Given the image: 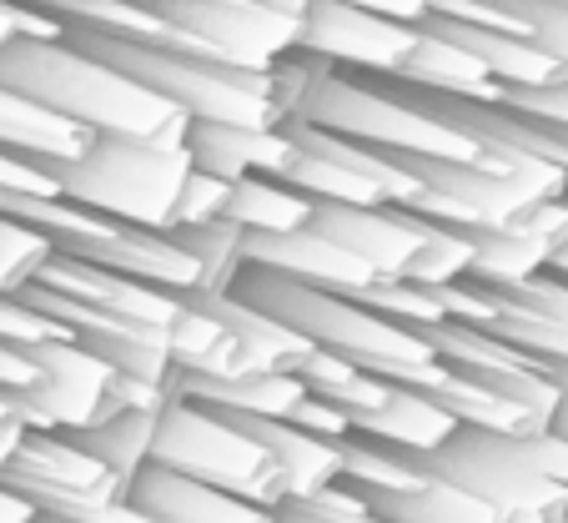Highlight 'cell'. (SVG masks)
Instances as JSON below:
<instances>
[{
    "instance_id": "16",
    "label": "cell",
    "mask_w": 568,
    "mask_h": 523,
    "mask_svg": "<svg viewBox=\"0 0 568 523\" xmlns=\"http://www.w3.org/2000/svg\"><path fill=\"white\" fill-rule=\"evenodd\" d=\"M61 257H81L91 268L121 272V278H136L146 288L176 292V298H196L202 292V272H196L192 252L176 242L172 232H146V227H111L106 237H91V242L71 247Z\"/></svg>"
},
{
    "instance_id": "40",
    "label": "cell",
    "mask_w": 568,
    "mask_h": 523,
    "mask_svg": "<svg viewBox=\"0 0 568 523\" xmlns=\"http://www.w3.org/2000/svg\"><path fill=\"white\" fill-rule=\"evenodd\" d=\"M524 449L534 453V463L548 473V479L568 489V433H554V428H544V433H524Z\"/></svg>"
},
{
    "instance_id": "3",
    "label": "cell",
    "mask_w": 568,
    "mask_h": 523,
    "mask_svg": "<svg viewBox=\"0 0 568 523\" xmlns=\"http://www.w3.org/2000/svg\"><path fill=\"white\" fill-rule=\"evenodd\" d=\"M71 46L106 61L126 81L156 91L192 121H232V127L277 131L287 127V101H282L277 71L252 76L222 66L212 56H196L182 41H161V36H131V31H101V26H61Z\"/></svg>"
},
{
    "instance_id": "32",
    "label": "cell",
    "mask_w": 568,
    "mask_h": 523,
    "mask_svg": "<svg viewBox=\"0 0 568 523\" xmlns=\"http://www.w3.org/2000/svg\"><path fill=\"white\" fill-rule=\"evenodd\" d=\"M176 242L192 252L196 272H202V292L196 298H226L236 278L247 272V232L236 222H206V227H182L172 232Z\"/></svg>"
},
{
    "instance_id": "19",
    "label": "cell",
    "mask_w": 568,
    "mask_h": 523,
    "mask_svg": "<svg viewBox=\"0 0 568 523\" xmlns=\"http://www.w3.org/2000/svg\"><path fill=\"white\" fill-rule=\"evenodd\" d=\"M126 499L136 503L151 523H277L272 509H257V503L236 499V493L196 483L172 469H156V463L131 483Z\"/></svg>"
},
{
    "instance_id": "6",
    "label": "cell",
    "mask_w": 568,
    "mask_h": 523,
    "mask_svg": "<svg viewBox=\"0 0 568 523\" xmlns=\"http://www.w3.org/2000/svg\"><path fill=\"white\" fill-rule=\"evenodd\" d=\"M403 157V151H393ZM403 167L423 177V202L408 212L458 232H514L534 207L564 202L568 171L538 157H488L443 161V157H403Z\"/></svg>"
},
{
    "instance_id": "15",
    "label": "cell",
    "mask_w": 568,
    "mask_h": 523,
    "mask_svg": "<svg viewBox=\"0 0 568 523\" xmlns=\"http://www.w3.org/2000/svg\"><path fill=\"white\" fill-rule=\"evenodd\" d=\"M36 288L61 292V298L81 302V308H97V312L121 318V322H151V328H172L186 308V298H176V292L146 288V282H136V278L91 268V262H81V257H61V252L45 262V272L36 278Z\"/></svg>"
},
{
    "instance_id": "41",
    "label": "cell",
    "mask_w": 568,
    "mask_h": 523,
    "mask_svg": "<svg viewBox=\"0 0 568 523\" xmlns=\"http://www.w3.org/2000/svg\"><path fill=\"white\" fill-rule=\"evenodd\" d=\"M353 6H367V11L393 16V21H408V26L428 21V0H353Z\"/></svg>"
},
{
    "instance_id": "20",
    "label": "cell",
    "mask_w": 568,
    "mask_h": 523,
    "mask_svg": "<svg viewBox=\"0 0 568 523\" xmlns=\"http://www.w3.org/2000/svg\"><path fill=\"white\" fill-rule=\"evenodd\" d=\"M247 428L252 439L272 453V463L282 469V483H287V503L312 499V493L333 489V483L347 479V443L317 439L297 423H272V418H236Z\"/></svg>"
},
{
    "instance_id": "7",
    "label": "cell",
    "mask_w": 568,
    "mask_h": 523,
    "mask_svg": "<svg viewBox=\"0 0 568 523\" xmlns=\"http://www.w3.org/2000/svg\"><path fill=\"white\" fill-rule=\"evenodd\" d=\"M151 463L186 473L196 483H212V489H226L272 513L287 503V483H282V469L272 463V453L236 418L192 403V398H172L166 403Z\"/></svg>"
},
{
    "instance_id": "12",
    "label": "cell",
    "mask_w": 568,
    "mask_h": 523,
    "mask_svg": "<svg viewBox=\"0 0 568 523\" xmlns=\"http://www.w3.org/2000/svg\"><path fill=\"white\" fill-rule=\"evenodd\" d=\"M418 46V26L377 16L353 0H307L297 56L353 76H397Z\"/></svg>"
},
{
    "instance_id": "5",
    "label": "cell",
    "mask_w": 568,
    "mask_h": 523,
    "mask_svg": "<svg viewBox=\"0 0 568 523\" xmlns=\"http://www.w3.org/2000/svg\"><path fill=\"white\" fill-rule=\"evenodd\" d=\"M61 187L65 202L87 207L121 227L172 232L182 192L192 182L196 157L182 141H141V137H97L87 157H26Z\"/></svg>"
},
{
    "instance_id": "18",
    "label": "cell",
    "mask_w": 568,
    "mask_h": 523,
    "mask_svg": "<svg viewBox=\"0 0 568 523\" xmlns=\"http://www.w3.org/2000/svg\"><path fill=\"white\" fill-rule=\"evenodd\" d=\"M196 157V171H212L222 182H247V177H287L297 161V141L287 127L257 131V127H232V121H192L186 137Z\"/></svg>"
},
{
    "instance_id": "8",
    "label": "cell",
    "mask_w": 568,
    "mask_h": 523,
    "mask_svg": "<svg viewBox=\"0 0 568 523\" xmlns=\"http://www.w3.org/2000/svg\"><path fill=\"white\" fill-rule=\"evenodd\" d=\"M196 56L252 76H272L302 46V16L272 0H131Z\"/></svg>"
},
{
    "instance_id": "46",
    "label": "cell",
    "mask_w": 568,
    "mask_h": 523,
    "mask_svg": "<svg viewBox=\"0 0 568 523\" xmlns=\"http://www.w3.org/2000/svg\"><path fill=\"white\" fill-rule=\"evenodd\" d=\"M558 523H568V513H564V519H558Z\"/></svg>"
},
{
    "instance_id": "30",
    "label": "cell",
    "mask_w": 568,
    "mask_h": 523,
    "mask_svg": "<svg viewBox=\"0 0 568 523\" xmlns=\"http://www.w3.org/2000/svg\"><path fill=\"white\" fill-rule=\"evenodd\" d=\"M161 413L166 408H126L111 423L87 428V433H71L87 453H97L106 469H116L126 479V489L151 469V453H156V433H161Z\"/></svg>"
},
{
    "instance_id": "42",
    "label": "cell",
    "mask_w": 568,
    "mask_h": 523,
    "mask_svg": "<svg viewBox=\"0 0 568 523\" xmlns=\"http://www.w3.org/2000/svg\"><path fill=\"white\" fill-rule=\"evenodd\" d=\"M26 443V428H21V418L6 408V398H0V469L16 459V449Z\"/></svg>"
},
{
    "instance_id": "9",
    "label": "cell",
    "mask_w": 568,
    "mask_h": 523,
    "mask_svg": "<svg viewBox=\"0 0 568 523\" xmlns=\"http://www.w3.org/2000/svg\"><path fill=\"white\" fill-rule=\"evenodd\" d=\"M41 363V383L26 393H0L21 418L26 433H87L126 413V378L101 363L81 342H41L31 348Z\"/></svg>"
},
{
    "instance_id": "23",
    "label": "cell",
    "mask_w": 568,
    "mask_h": 523,
    "mask_svg": "<svg viewBox=\"0 0 568 523\" xmlns=\"http://www.w3.org/2000/svg\"><path fill=\"white\" fill-rule=\"evenodd\" d=\"M176 398H192L202 408H216L226 418H272V423H292L297 408L312 398V388L297 373H262L242 378V383H216V378L176 373Z\"/></svg>"
},
{
    "instance_id": "27",
    "label": "cell",
    "mask_w": 568,
    "mask_h": 523,
    "mask_svg": "<svg viewBox=\"0 0 568 523\" xmlns=\"http://www.w3.org/2000/svg\"><path fill=\"white\" fill-rule=\"evenodd\" d=\"M97 131H81L71 121L51 117V111L31 107V101L0 91V151H16V157H61L75 161L87 157Z\"/></svg>"
},
{
    "instance_id": "29",
    "label": "cell",
    "mask_w": 568,
    "mask_h": 523,
    "mask_svg": "<svg viewBox=\"0 0 568 523\" xmlns=\"http://www.w3.org/2000/svg\"><path fill=\"white\" fill-rule=\"evenodd\" d=\"M297 378L312 388V398H322V403L343 408V413L353 418L357 428H363L367 418H373L377 408H383L387 398H393V388H397V383H387V378L367 373V368L347 363V358L322 353V348L307 358V363L297 368Z\"/></svg>"
},
{
    "instance_id": "38",
    "label": "cell",
    "mask_w": 568,
    "mask_h": 523,
    "mask_svg": "<svg viewBox=\"0 0 568 523\" xmlns=\"http://www.w3.org/2000/svg\"><path fill=\"white\" fill-rule=\"evenodd\" d=\"M508 111H524V117L554 121V127H568V71L554 76L544 86H524V91H504Z\"/></svg>"
},
{
    "instance_id": "2",
    "label": "cell",
    "mask_w": 568,
    "mask_h": 523,
    "mask_svg": "<svg viewBox=\"0 0 568 523\" xmlns=\"http://www.w3.org/2000/svg\"><path fill=\"white\" fill-rule=\"evenodd\" d=\"M232 298L252 302V308L282 318L292 332L322 348V353H337L347 363L367 368V373L387 378V383L403 388H443L453 368L443 363V353L433 348V338L413 328H397L383 312H373L367 302L347 298V292H327V288H307V282H292L282 272L267 268H247L236 278Z\"/></svg>"
},
{
    "instance_id": "26",
    "label": "cell",
    "mask_w": 568,
    "mask_h": 523,
    "mask_svg": "<svg viewBox=\"0 0 568 523\" xmlns=\"http://www.w3.org/2000/svg\"><path fill=\"white\" fill-rule=\"evenodd\" d=\"M186 302H202L212 318H222L226 328L236 332V342L247 348L252 358H257L267 373H297L302 363H307L317 348H312L302 332H292L282 318H272V312H262V308H252V302H242V298H186Z\"/></svg>"
},
{
    "instance_id": "31",
    "label": "cell",
    "mask_w": 568,
    "mask_h": 523,
    "mask_svg": "<svg viewBox=\"0 0 568 523\" xmlns=\"http://www.w3.org/2000/svg\"><path fill=\"white\" fill-rule=\"evenodd\" d=\"M383 523H508L494 503H483L478 493L458 489L448 479H428L418 493H387V499H367Z\"/></svg>"
},
{
    "instance_id": "35",
    "label": "cell",
    "mask_w": 568,
    "mask_h": 523,
    "mask_svg": "<svg viewBox=\"0 0 568 523\" xmlns=\"http://www.w3.org/2000/svg\"><path fill=\"white\" fill-rule=\"evenodd\" d=\"M418 227H423V252H418V262H413L408 282H418V288H453V282H468L473 262H478L473 237L458 232V227L428 222V217H418Z\"/></svg>"
},
{
    "instance_id": "45",
    "label": "cell",
    "mask_w": 568,
    "mask_h": 523,
    "mask_svg": "<svg viewBox=\"0 0 568 523\" xmlns=\"http://www.w3.org/2000/svg\"><path fill=\"white\" fill-rule=\"evenodd\" d=\"M548 272H554V278H564V282H568V247H564V252L554 257V268H548Z\"/></svg>"
},
{
    "instance_id": "44",
    "label": "cell",
    "mask_w": 568,
    "mask_h": 523,
    "mask_svg": "<svg viewBox=\"0 0 568 523\" xmlns=\"http://www.w3.org/2000/svg\"><path fill=\"white\" fill-rule=\"evenodd\" d=\"M31 523H97V519H71V513H36Z\"/></svg>"
},
{
    "instance_id": "22",
    "label": "cell",
    "mask_w": 568,
    "mask_h": 523,
    "mask_svg": "<svg viewBox=\"0 0 568 523\" xmlns=\"http://www.w3.org/2000/svg\"><path fill=\"white\" fill-rule=\"evenodd\" d=\"M357 433H363V439L387 443V449L413 453V459H428V453H443L453 439H458L463 423L428 393V388H403L397 383L393 398H387V403L377 408L363 428H357Z\"/></svg>"
},
{
    "instance_id": "17",
    "label": "cell",
    "mask_w": 568,
    "mask_h": 523,
    "mask_svg": "<svg viewBox=\"0 0 568 523\" xmlns=\"http://www.w3.org/2000/svg\"><path fill=\"white\" fill-rule=\"evenodd\" d=\"M247 268H267L292 282H307V288L347 292V298H363L367 288H377V272L367 268L363 257L347 252L343 242H333V237L317 232V227L282 232V237L247 232Z\"/></svg>"
},
{
    "instance_id": "14",
    "label": "cell",
    "mask_w": 568,
    "mask_h": 523,
    "mask_svg": "<svg viewBox=\"0 0 568 523\" xmlns=\"http://www.w3.org/2000/svg\"><path fill=\"white\" fill-rule=\"evenodd\" d=\"M317 232H327L333 242H343L347 252H357L367 268L377 272V282H408L413 262L423 252V227L403 207H337L317 202L312 217Z\"/></svg>"
},
{
    "instance_id": "24",
    "label": "cell",
    "mask_w": 568,
    "mask_h": 523,
    "mask_svg": "<svg viewBox=\"0 0 568 523\" xmlns=\"http://www.w3.org/2000/svg\"><path fill=\"white\" fill-rule=\"evenodd\" d=\"M172 353L176 368L192 378H216V383H242V378H262L267 368L236 342V332L222 318L202 308V302H186L182 318L172 322Z\"/></svg>"
},
{
    "instance_id": "28",
    "label": "cell",
    "mask_w": 568,
    "mask_h": 523,
    "mask_svg": "<svg viewBox=\"0 0 568 523\" xmlns=\"http://www.w3.org/2000/svg\"><path fill=\"white\" fill-rule=\"evenodd\" d=\"M317 217V202L302 197L297 187L277 182V177H247L232 187V212L226 222H236L252 237H282V232H302Z\"/></svg>"
},
{
    "instance_id": "10",
    "label": "cell",
    "mask_w": 568,
    "mask_h": 523,
    "mask_svg": "<svg viewBox=\"0 0 568 523\" xmlns=\"http://www.w3.org/2000/svg\"><path fill=\"white\" fill-rule=\"evenodd\" d=\"M423 473L448 479L458 489L478 493L483 503H494L504 519L514 513H558L568 509V489L554 483L524 449V433H483V428H463L443 453L418 459Z\"/></svg>"
},
{
    "instance_id": "33",
    "label": "cell",
    "mask_w": 568,
    "mask_h": 523,
    "mask_svg": "<svg viewBox=\"0 0 568 523\" xmlns=\"http://www.w3.org/2000/svg\"><path fill=\"white\" fill-rule=\"evenodd\" d=\"M433 473H423V463L403 449H387L377 439H347V483L363 499H387V493H418Z\"/></svg>"
},
{
    "instance_id": "43",
    "label": "cell",
    "mask_w": 568,
    "mask_h": 523,
    "mask_svg": "<svg viewBox=\"0 0 568 523\" xmlns=\"http://www.w3.org/2000/svg\"><path fill=\"white\" fill-rule=\"evenodd\" d=\"M277 523H383V519H377V513H367V519H327V513H312V509H302V503H282Z\"/></svg>"
},
{
    "instance_id": "1",
    "label": "cell",
    "mask_w": 568,
    "mask_h": 523,
    "mask_svg": "<svg viewBox=\"0 0 568 523\" xmlns=\"http://www.w3.org/2000/svg\"><path fill=\"white\" fill-rule=\"evenodd\" d=\"M0 91L51 111L97 137L182 141L192 137V117L161 101L156 91L126 81L106 61L71 46L61 31H21L0 41Z\"/></svg>"
},
{
    "instance_id": "25",
    "label": "cell",
    "mask_w": 568,
    "mask_h": 523,
    "mask_svg": "<svg viewBox=\"0 0 568 523\" xmlns=\"http://www.w3.org/2000/svg\"><path fill=\"white\" fill-rule=\"evenodd\" d=\"M393 81L423 86V91H443V97H468V101H504V86L488 76V66L478 56H468L463 46H453L448 36L418 26V46H413L408 66Z\"/></svg>"
},
{
    "instance_id": "11",
    "label": "cell",
    "mask_w": 568,
    "mask_h": 523,
    "mask_svg": "<svg viewBox=\"0 0 568 523\" xmlns=\"http://www.w3.org/2000/svg\"><path fill=\"white\" fill-rule=\"evenodd\" d=\"M0 483L36 503V513H71V519H97L131 493L126 479L81 449L71 433H26L16 459L0 469Z\"/></svg>"
},
{
    "instance_id": "39",
    "label": "cell",
    "mask_w": 568,
    "mask_h": 523,
    "mask_svg": "<svg viewBox=\"0 0 568 523\" xmlns=\"http://www.w3.org/2000/svg\"><path fill=\"white\" fill-rule=\"evenodd\" d=\"M297 428H307V433H317V439H333V443H347L357 439V423L343 413V408L322 403V398H307V403L297 408V418H292Z\"/></svg>"
},
{
    "instance_id": "34",
    "label": "cell",
    "mask_w": 568,
    "mask_h": 523,
    "mask_svg": "<svg viewBox=\"0 0 568 523\" xmlns=\"http://www.w3.org/2000/svg\"><path fill=\"white\" fill-rule=\"evenodd\" d=\"M433 398H438L463 428H483V433H544L518 403H508L494 388L473 383V378H463V373H448V383L433 388Z\"/></svg>"
},
{
    "instance_id": "21",
    "label": "cell",
    "mask_w": 568,
    "mask_h": 523,
    "mask_svg": "<svg viewBox=\"0 0 568 523\" xmlns=\"http://www.w3.org/2000/svg\"><path fill=\"white\" fill-rule=\"evenodd\" d=\"M423 26L438 31V36H448V41L463 46L468 56H478V61L488 66V76H494L504 91H524V86H544V81H554V76H564L534 41H528V36L504 31V26L458 21V16H438V11H428V21Z\"/></svg>"
},
{
    "instance_id": "4",
    "label": "cell",
    "mask_w": 568,
    "mask_h": 523,
    "mask_svg": "<svg viewBox=\"0 0 568 523\" xmlns=\"http://www.w3.org/2000/svg\"><path fill=\"white\" fill-rule=\"evenodd\" d=\"M277 86L287 101V121H307L317 131L363 141L377 151H403V157H443V161H478V141L453 131L448 121L408 107L403 97L383 91L373 76L333 71L307 56H292L277 66Z\"/></svg>"
},
{
    "instance_id": "13",
    "label": "cell",
    "mask_w": 568,
    "mask_h": 523,
    "mask_svg": "<svg viewBox=\"0 0 568 523\" xmlns=\"http://www.w3.org/2000/svg\"><path fill=\"white\" fill-rule=\"evenodd\" d=\"M423 338H433V348L443 353V363H448L453 373L494 388L498 398L524 408L538 428H558V418H564V393L544 378L538 358L518 353L514 342H504L498 332L468 328V322H443V328L423 332Z\"/></svg>"
},
{
    "instance_id": "36",
    "label": "cell",
    "mask_w": 568,
    "mask_h": 523,
    "mask_svg": "<svg viewBox=\"0 0 568 523\" xmlns=\"http://www.w3.org/2000/svg\"><path fill=\"white\" fill-rule=\"evenodd\" d=\"M0 342L16 348H41V342H75L71 328H61L55 318H45L41 308H31L16 292H0Z\"/></svg>"
},
{
    "instance_id": "37",
    "label": "cell",
    "mask_w": 568,
    "mask_h": 523,
    "mask_svg": "<svg viewBox=\"0 0 568 523\" xmlns=\"http://www.w3.org/2000/svg\"><path fill=\"white\" fill-rule=\"evenodd\" d=\"M226 212H232V182L212 177V171H192V182H186V192H182V207H176L172 232H182V227L226 222Z\"/></svg>"
}]
</instances>
